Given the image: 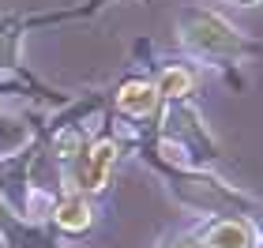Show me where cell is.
<instances>
[{"mask_svg": "<svg viewBox=\"0 0 263 248\" xmlns=\"http://www.w3.org/2000/svg\"><path fill=\"white\" fill-rule=\"evenodd\" d=\"M117 158H121V143H117V139H98V143L83 147L79 155L64 165V181L71 184V192H83V196L102 192L105 181H109V173H113V165H117Z\"/></svg>", "mask_w": 263, "mask_h": 248, "instance_id": "1", "label": "cell"}, {"mask_svg": "<svg viewBox=\"0 0 263 248\" xmlns=\"http://www.w3.org/2000/svg\"><path fill=\"white\" fill-rule=\"evenodd\" d=\"M188 19H192L199 30H207V38H203V34H181L188 49H196L203 56H230V53L237 56L245 49V42L237 38V30H230L218 15H211V11H188Z\"/></svg>", "mask_w": 263, "mask_h": 248, "instance_id": "2", "label": "cell"}, {"mask_svg": "<svg viewBox=\"0 0 263 248\" xmlns=\"http://www.w3.org/2000/svg\"><path fill=\"white\" fill-rule=\"evenodd\" d=\"M203 244L207 248H259V237L245 215H226L203 222Z\"/></svg>", "mask_w": 263, "mask_h": 248, "instance_id": "3", "label": "cell"}, {"mask_svg": "<svg viewBox=\"0 0 263 248\" xmlns=\"http://www.w3.org/2000/svg\"><path fill=\"white\" fill-rule=\"evenodd\" d=\"M158 87L154 83H143V79H132L124 83L121 90H117V109H121L124 117H132V121H143V117H151L154 109H158Z\"/></svg>", "mask_w": 263, "mask_h": 248, "instance_id": "4", "label": "cell"}, {"mask_svg": "<svg viewBox=\"0 0 263 248\" xmlns=\"http://www.w3.org/2000/svg\"><path fill=\"white\" fill-rule=\"evenodd\" d=\"M53 222H57L64 233H83V230H90V222H94L90 199L83 196V192H68L61 203L53 207Z\"/></svg>", "mask_w": 263, "mask_h": 248, "instance_id": "5", "label": "cell"}, {"mask_svg": "<svg viewBox=\"0 0 263 248\" xmlns=\"http://www.w3.org/2000/svg\"><path fill=\"white\" fill-rule=\"evenodd\" d=\"M188 90H192V72H181V68H173V72L162 75V87H158L162 98H184Z\"/></svg>", "mask_w": 263, "mask_h": 248, "instance_id": "6", "label": "cell"}, {"mask_svg": "<svg viewBox=\"0 0 263 248\" xmlns=\"http://www.w3.org/2000/svg\"><path fill=\"white\" fill-rule=\"evenodd\" d=\"M158 248H207V244H203V230H199V226H192V230L165 233Z\"/></svg>", "mask_w": 263, "mask_h": 248, "instance_id": "7", "label": "cell"}, {"mask_svg": "<svg viewBox=\"0 0 263 248\" xmlns=\"http://www.w3.org/2000/svg\"><path fill=\"white\" fill-rule=\"evenodd\" d=\"M15 226H19V215H11V207L0 199V233L11 241V230H15Z\"/></svg>", "mask_w": 263, "mask_h": 248, "instance_id": "8", "label": "cell"}]
</instances>
